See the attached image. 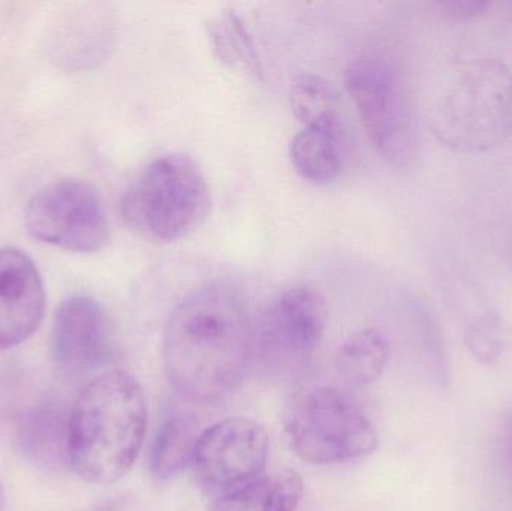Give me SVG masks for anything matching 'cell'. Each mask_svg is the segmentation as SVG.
Listing matches in <instances>:
<instances>
[{
  "instance_id": "1",
  "label": "cell",
  "mask_w": 512,
  "mask_h": 511,
  "mask_svg": "<svg viewBox=\"0 0 512 511\" xmlns=\"http://www.w3.org/2000/svg\"><path fill=\"white\" fill-rule=\"evenodd\" d=\"M248 308L230 285L207 284L171 312L162 359L171 386L183 399L209 404L230 395L251 365Z\"/></svg>"
},
{
  "instance_id": "2",
  "label": "cell",
  "mask_w": 512,
  "mask_h": 511,
  "mask_svg": "<svg viewBox=\"0 0 512 511\" xmlns=\"http://www.w3.org/2000/svg\"><path fill=\"white\" fill-rule=\"evenodd\" d=\"M147 429L146 396L128 372L93 378L68 417V462L92 485H111L137 461Z\"/></svg>"
},
{
  "instance_id": "3",
  "label": "cell",
  "mask_w": 512,
  "mask_h": 511,
  "mask_svg": "<svg viewBox=\"0 0 512 511\" xmlns=\"http://www.w3.org/2000/svg\"><path fill=\"white\" fill-rule=\"evenodd\" d=\"M439 143L460 153L487 152L512 135V71L490 56L448 65L432 111Z\"/></svg>"
},
{
  "instance_id": "4",
  "label": "cell",
  "mask_w": 512,
  "mask_h": 511,
  "mask_svg": "<svg viewBox=\"0 0 512 511\" xmlns=\"http://www.w3.org/2000/svg\"><path fill=\"white\" fill-rule=\"evenodd\" d=\"M210 203L209 183L197 162L182 153H165L132 180L122 198V215L144 239L173 243L204 224Z\"/></svg>"
},
{
  "instance_id": "5",
  "label": "cell",
  "mask_w": 512,
  "mask_h": 511,
  "mask_svg": "<svg viewBox=\"0 0 512 511\" xmlns=\"http://www.w3.org/2000/svg\"><path fill=\"white\" fill-rule=\"evenodd\" d=\"M345 86L382 158L396 167L411 164L418 152L417 119L396 63L385 54H361L346 68Z\"/></svg>"
},
{
  "instance_id": "6",
  "label": "cell",
  "mask_w": 512,
  "mask_h": 511,
  "mask_svg": "<svg viewBox=\"0 0 512 511\" xmlns=\"http://www.w3.org/2000/svg\"><path fill=\"white\" fill-rule=\"evenodd\" d=\"M286 431L294 452L312 464L367 458L378 447V432L369 417L336 387L303 393L288 414Z\"/></svg>"
},
{
  "instance_id": "7",
  "label": "cell",
  "mask_w": 512,
  "mask_h": 511,
  "mask_svg": "<svg viewBox=\"0 0 512 511\" xmlns=\"http://www.w3.org/2000/svg\"><path fill=\"white\" fill-rule=\"evenodd\" d=\"M328 306L315 288L283 291L252 326L251 363L271 374H291L312 357L324 336Z\"/></svg>"
},
{
  "instance_id": "8",
  "label": "cell",
  "mask_w": 512,
  "mask_h": 511,
  "mask_svg": "<svg viewBox=\"0 0 512 511\" xmlns=\"http://www.w3.org/2000/svg\"><path fill=\"white\" fill-rule=\"evenodd\" d=\"M24 218L35 239L69 252L101 251L110 239L101 198L92 186L78 180L51 183L36 192Z\"/></svg>"
},
{
  "instance_id": "9",
  "label": "cell",
  "mask_w": 512,
  "mask_h": 511,
  "mask_svg": "<svg viewBox=\"0 0 512 511\" xmlns=\"http://www.w3.org/2000/svg\"><path fill=\"white\" fill-rule=\"evenodd\" d=\"M267 431L249 417H228L198 435L191 467L198 483L219 497L261 477L267 467Z\"/></svg>"
},
{
  "instance_id": "10",
  "label": "cell",
  "mask_w": 512,
  "mask_h": 511,
  "mask_svg": "<svg viewBox=\"0 0 512 511\" xmlns=\"http://www.w3.org/2000/svg\"><path fill=\"white\" fill-rule=\"evenodd\" d=\"M54 362L72 377L90 374L111 357L107 315L92 297L72 296L57 309L51 333Z\"/></svg>"
},
{
  "instance_id": "11",
  "label": "cell",
  "mask_w": 512,
  "mask_h": 511,
  "mask_svg": "<svg viewBox=\"0 0 512 511\" xmlns=\"http://www.w3.org/2000/svg\"><path fill=\"white\" fill-rule=\"evenodd\" d=\"M44 311V284L33 261L17 249H0V350L26 341Z\"/></svg>"
},
{
  "instance_id": "12",
  "label": "cell",
  "mask_w": 512,
  "mask_h": 511,
  "mask_svg": "<svg viewBox=\"0 0 512 511\" xmlns=\"http://www.w3.org/2000/svg\"><path fill=\"white\" fill-rule=\"evenodd\" d=\"M289 156L301 179L318 186L334 182L343 167L342 123L301 129L292 138Z\"/></svg>"
},
{
  "instance_id": "13",
  "label": "cell",
  "mask_w": 512,
  "mask_h": 511,
  "mask_svg": "<svg viewBox=\"0 0 512 511\" xmlns=\"http://www.w3.org/2000/svg\"><path fill=\"white\" fill-rule=\"evenodd\" d=\"M304 483L294 470H279L218 497L210 511H295Z\"/></svg>"
},
{
  "instance_id": "14",
  "label": "cell",
  "mask_w": 512,
  "mask_h": 511,
  "mask_svg": "<svg viewBox=\"0 0 512 511\" xmlns=\"http://www.w3.org/2000/svg\"><path fill=\"white\" fill-rule=\"evenodd\" d=\"M21 450L42 467L68 461V420L56 405H41L27 414L20 428Z\"/></svg>"
},
{
  "instance_id": "15",
  "label": "cell",
  "mask_w": 512,
  "mask_h": 511,
  "mask_svg": "<svg viewBox=\"0 0 512 511\" xmlns=\"http://www.w3.org/2000/svg\"><path fill=\"white\" fill-rule=\"evenodd\" d=\"M390 359V344L384 333L361 329L352 333L337 351L336 369L343 381L366 387L379 380Z\"/></svg>"
},
{
  "instance_id": "16",
  "label": "cell",
  "mask_w": 512,
  "mask_h": 511,
  "mask_svg": "<svg viewBox=\"0 0 512 511\" xmlns=\"http://www.w3.org/2000/svg\"><path fill=\"white\" fill-rule=\"evenodd\" d=\"M206 29L213 51L224 65L246 72L255 80H262L264 69L258 48L245 21L234 9H225L210 18Z\"/></svg>"
},
{
  "instance_id": "17",
  "label": "cell",
  "mask_w": 512,
  "mask_h": 511,
  "mask_svg": "<svg viewBox=\"0 0 512 511\" xmlns=\"http://www.w3.org/2000/svg\"><path fill=\"white\" fill-rule=\"evenodd\" d=\"M198 435L191 420L171 417L162 423L150 450L153 477L167 482L191 465Z\"/></svg>"
},
{
  "instance_id": "18",
  "label": "cell",
  "mask_w": 512,
  "mask_h": 511,
  "mask_svg": "<svg viewBox=\"0 0 512 511\" xmlns=\"http://www.w3.org/2000/svg\"><path fill=\"white\" fill-rule=\"evenodd\" d=\"M289 105L304 128L342 123L336 89L318 75L301 74L292 81Z\"/></svg>"
},
{
  "instance_id": "19",
  "label": "cell",
  "mask_w": 512,
  "mask_h": 511,
  "mask_svg": "<svg viewBox=\"0 0 512 511\" xmlns=\"http://www.w3.org/2000/svg\"><path fill=\"white\" fill-rule=\"evenodd\" d=\"M465 347L481 365L498 363L512 348V324L501 314H486L465 333Z\"/></svg>"
},
{
  "instance_id": "20",
  "label": "cell",
  "mask_w": 512,
  "mask_h": 511,
  "mask_svg": "<svg viewBox=\"0 0 512 511\" xmlns=\"http://www.w3.org/2000/svg\"><path fill=\"white\" fill-rule=\"evenodd\" d=\"M108 41L110 32L104 24L98 26L96 23L93 24L92 20L89 24L78 21L77 26L66 29L59 36V42L54 50L60 62L75 68H84L104 57Z\"/></svg>"
},
{
  "instance_id": "21",
  "label": "cell",
  "mask_w": 512,
  "mask_h": 511,
  "mask_svg": "<svg viewBox=\"0 0 512 511\" xmlns=\"http://www.w3.org/2000/svg\"><path fill=\"white\" fill-rule=\"evenodd\" d=\"M441 8L453 20L466 21L486 14L490 3L484 0H450V2L441 3Z\"/></svg>"
},
{
  "instance_id": "22",
  "label": "cell",
  "mask_w": 512,
  "mask_h": 511,
  "mask_svg": "<svg viewBox=\"0 0 512 511\" xmlns=\"http://www.w3.org/2000/svg\"><path fill=\"white\" fill-rule=\"evenodd\" d=\"M93 511H141L137 498L131 495H119L105 501Z\"/></svg>"
},
{
  "instance_id": "23",
  "label": "cell",
  "mask_w": 512,
  "mask_h": 511,
  "mask_svg": "<svg viewBox=\"0 0 512 511\" xmlns=\"http://www.w3.org/2000/svg\"><path fill=\"white\" fill-rule=\"evenodd\" d=\"M507 449H508V455H510V459L512 462V416H511L510 422H508V428H507Z\"/></svg>"
},
{
  "instance_id": "24",
  "label": "cell",
  "mask_w": 512,
  "mask_h": 511,
  "mask_svg": "<svg viewBox=\"0 0 512 511\" xmlns=\"http://www.w3.org/2000/svg\"><path fill=\"white\" fill-rule=\"evenodd\" d=\"M0 498H2V495H0Z\"/></svg>"
}]
</instances>
